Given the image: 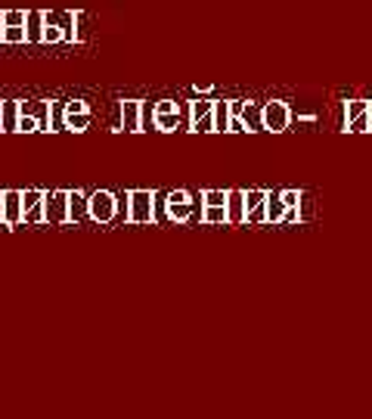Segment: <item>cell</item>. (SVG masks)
Here are the masks:
<instances>
[{
    "instance_id": "6da1fadb",
    "label": "cell",
    "mask_w": 372,
    "mask_h": 419,
    "mask_svg": "<svg viewBox=\"0 0 372 419\" xmlns=\"http://www.w3.org/2000/svg\"><path fill=\"white\" fill-rule=\"evenodd\" d=\"M68 193L72 190H56V193H47L43 199V224H72V202H68Z\"/></svg>"
},
{
    "instance_id": "7a4b0ae2",
    "label": "cell",
    "mask_w": 372,
    "mask_h": 419,
    "mask_svg": "<svg viewBox=\"0 0 372 419\" xmlns=\"http://www.w3.org/2000/svg\"><path fill=\"white\" fill-rule=\"evenodd\" d=\"M124 196H127V224H149L155 218V193L130 190Z\"/></svg>"
},
{
    "instance_id": "3957f363",
    "label": "cell",
    "mask_w": 372,
    "mask_h": 419,
    "mask_svg": "<svg viewBox=\"0 0 372 419\" xmlns=\"http://www.w3.org/2000/svg\"><path fill=\"white\" fill-rule=\"evenodd\" d=\"M118 214V199L109 190H96L93 196H87V218L96 224H112Z\"/></svg>"
},
{
    "instance_id": "277c9868",
    "label": "cell",
    "mask_w": 372,
    "mask_h": 419,
    "mask_svg": "<svg viewBox=\"0 0 372 419\" xmlns=\"http://www.w3.org/2000/svg\"><path fill=\"white\" fill-rule=\"evenodd\" d=\"M289 119H291L289 106H285V103H279V100L267 103L264 112H260V125H264L267 131H273V134L285 131V127H289Z\"/></svg>"
},
{
    "instance_id": "5b68a950",
    "label": "cell",
    "mask_w": 372,
    "mask_h": 419,
    "mask_svg": "<svg viewBox=\"0 0 372 419\" xmlns=\"http://www.w3.org/2000/svg\"><path fill=\"white\" fill-rule=\"evenodd\" d=\"M25 221V205L19 190H3V227H19Z\"/></svg>"
},
{
    "instance_id": "8992f818",
    "label": "cell",
    "mask_w": 372,
    "mask_h": 419,
    "mask_svg": "<svg viewBox=\"0 0 372 419\" xmlns=\"http://www.w3.org/2000/svg\"><path fill=\"white\" fill-rule=\"evenodd\" d=\"M121 131H127V134L143 131V103L140 100H124L121 103Z\"/></svg>"
},
{
    "instance_id": "52a82bcc",
    "label": "cell",
    "mask_w": 372,
    "mask_h": 419,
    "mask_svg": "<svg viewBox=\"0 0 372 419\" xmlns=\"http://www.w3.org/2000/svg\"><path fill=\"white\" fill-rule=\"evenodd\" d=\"M43 199H47L43 190H25L22 193L25 221H31V224H43Z\"/></svg>"
},
{
    "instance_id": "ba28073f",
    "label": "cell",
    "mask_w": 372,
    "mask_h": 419,
    "mask_svg": "<svg viewBox=\"0 0 372 419\" xmlns=\"http://www.w3.org/2000/svg\"><path fill=\"white\" fill-rule=\"evenodd\" d=\"M152 125L158 127V131H174V127H177V103L161 100L152 112Z\"/></svg>"
},
{
    "instance_id": "9c48e42d",
    "label": "cell",
    "mask_w": 372,
    "mask_h": 419,
    "mask_svg": "<svg viewBox=\"0 0 372 419\" xmlns=\"http://www.w3.org/2000/svg\"><path fill=\"white\" fill-rule=\"evenodd\" d=\"M192 131H214V103H202L192 106Z\"/></svg>"
},
{
    "instance_id": "30bf717a",
    "label": "cell",
    "mask_w": 372,
    "mask_h": 419,
    "mask_svg": "<svg viewBox=\"0 0 372 419\" xmlns=\"http://www.w3.org/2000/svg\"><path fill=\"white\" fill-rule=\"evenodd\" d=\"M245 218H248L245 193H242V190H229V196H227V221H229V224H242Z\"/></svg>"
},
{
    "instance_id": "8fae6325",
    "label": "cell",
    "mask_w": 372,
    "mask_h": 419,
    "mask_svg": "<svg viewBox=\"0 0 372 419\" xmlns=\"http://www.w3.org/2000/svg\"><path fill=\"white\" fill-rule=\"evenodd\" d=\"M289 212H291V208L285 205L282 193H279V196L267 193V205H264V221H270V224H279V221H285V218H289Z\"/></svg>"
},
{
    "instance_id": "7c38bea8",
    "label": "cell",
    "mask_w": 372,
    "mask_h": 419,
    "mask_svg": "<svg viewBox=\"0 0 372 419\" xmlns=\"http://www.w3.org/2000/svg\"><path fill=\"white\" fill-rule=\"evenodd\" d=\"M43 25H47V13L43 10H31L25 32H28V44H43Z\"/></svg>"
},
{
    "instance_id": "4fadbf2b",
    "label": "cell",
    "mask_w": 372,
    "mask_h": 419,
    "mask_svg": "<svg viewBox=\"0 0 372 419\" xmlns=\"http://www.w3.org/2000/svg\"><path fill=\"white\" fill-rule=\"evenodd\" d=\"M62 125H65L68 131L81 134L90 127V112H65V109H62Z\"/></svg>"
},
{
    "instance_id": "5bb4252c",
    "label": "cell",
    "mask_w": 372,
    "mask_h": 419,
    "mask_svg": "<svg viewBox=\"0 0 372 419\" xmlns=\"http://www.w3.org/2000/svg\"><path fill=\"white\" fill-rule=\"evenodd\" d=\"M192 212H196V205H192L189 199L186 202H177V199H167V214H171L177 224H183V221L192 218Z\"/></svg>"
},
{
    "instance_id": "9a60e30c",
    "label": "cell",
    "mask_w": 372,
    "mask_h": 419,
    "mask_svg": "<svg viewBox=\"0 0 372 419\" xmlns=\"http://www.w3.org/2000/svg\"><path fill=\"white\" fill-rule=\"evenodd\" d=\"M233 119V103H214V131H229Z\"/></svg>"
},
{
    "instance_id": "2e32d148",
    "label": "cell",
    "mask_w": 372,
    "mask_h": 419,
    "mask_svg": "<svg viewBox=\"0 0 372 419\" xmlns=\"http://www.w3.org/2000/svg\"><path fill=\"white\" fill-rule=\"evenodd\" d=\"M0 121H3V131H6V134L16 131V125H19V100L3 103V112H0Z\"/></svg>"
},
{
    "instance_id": "e0dca14e",
    "label": "cell",
    "mask_w": 372,
    "mask_h": 419,
    "mask_svg": "<svg viewBox=\"0 0 372 419\" xmlns=\"http://www.w3.org/2000/svg\"><path fill=\"white\" fill-rule=\"evenodd\" d=\"M202 221H205V224H229V221H227V205H205L202 208Z\"/></svg>"
},
{
    "instance_id": "ac0fdd59",
    "label": "cell",
    "mask_w": 372,
    "mask_h": 419,
    "mask_svg": "<svg viewBox=\"0 0 372 419\" xmlns=\"http://www.w3.org/2000/svg\"><path fill=\"white\" fill-rule=\"evenodd\" d=\"M68 202H72V224H74L78 218H84V214H87V199H84V193L74 190V193H68Z\"/></svg>"
},
{
    "instance_id": "d6986e66",
    "label": "cell",
    "mask_w": 372,
    "mask_h": 419,
    "mask_svg": "<svg viewBox=\"0 0 372 419\" xmlns=\"http://www.w3.org/2000/svg\"><path fill=\"white\" fill-rule=\"evenodd\" d=\"M22 41H28L25 25H6L3 28V44H22Z\"/></svg>"
},
{
    "instance_id": "ffe728a7",
    "label": "cell",
    "mask_w": 372,
    "mask_h": 419,
    "mask_svg": "<svg viewBox=\"0 0 372 419\" xmlns=\"http://www.w3.org/2000/svg\"><path fill=\"white\" fill-rule=\"evenodd\" d=\"M16 131H19V134H34V131H41V121H37L34 115H22V112H19Z\"/></svg>"
},
{
    "instance_id": "44dd1931",
    "label": "cell",
    "mask_w": 372,
    "mask_h": 419,
    "mask_svg": "<svg viewBox=\"0 0 372 419\" xmlns=\"http://www.w3.org/2000/svg\"><path fill=\"white\" fill-rule=\"evenodd\" d=\"M28 13L25 10H3V25H25Z\"/></svg>"
},
{
    "instance_id": "7402d4cb",
    "label": "cell",
    "mask_w": 372,
    "mask_h": 419,
    "mask_svg": "<svg viewBox=\"0 0 372 419\" xmlns=\"http://www.w3.org/2000/svg\"><path fill=\"white\" fill-rule=\"evenodd\" d=\"M227 196L229 193H220V190H205L202 202H205V205H227Z\"/></svg>"
},
{
    "instance_id": "603a6c76",
    "label": "cell",
    "mask_w": 372,
    "mask_h": 419,
    "mask_svg": "<svg viewBox=\"0 0 372 419\" xmlns=\"http://www.w3.org/2000/svg\"><path fill=\"white\" fill-rule=\"evenodd\" d=\"M366 112H369V103H366V100H353V103H347V121L360 119V115H366Z\"/></svg>"
},
{
    "instance_id": "cb8c5ba5",
    "label": "cell",
    "mask_w": 372,
    "mask_h": 419,
    "mask_svg": "<svg viewBox=\"0 0 372 419\" xmlns=\"http://www.w3.org/2000/svg\"><path fill=\"white\" fill-rule=\"evenodd\" d=\"M369 121H372V112H366V115H360V119L347 121V131H369Z\"/></svg>"
},
{
    "instance_id": "d4e9b609",
    "label": "cell",
    "mask_w": 372,
    "mask_h": 419,
    "mask_svg": "<svg viewBox=\"0 0 372 419\" xmlns=\"http://www.w3.org/2000/svg\"><path fill=\"white\" fill-rule=\"evenodd\" d=\"M65 112H90V106L84 100H72V103H65Z\"/></svg>"
},
{
    "instance_id": "484cf974",
    "label": "cell",
    "mask_w": 372,
    "mask_h": 419,
    "mask_svg": "<svg viewBox=\"0 0 372 419\" xmlns=\"http://www.w3.org/2000/svg\"><path fill=\"white\" fill-rule=\"evenodd\" d=\"M0 224H3V193H0Z\"/></svg>"
},
{
    "instance_id": "4316f807",
    "label": "cell",
    "mask_w": 372,
    "mask_h": 419,
    "mask_svg": "<svg viewBox=\"0 0 372 419\" xmlns=\"http://www.w3.org/2000/svg\"><path fill=\"white\" fill-rule=\"evenodd\" d=\"M3 28H6L3 25V13H0V41H3Z\"/></svg>"
},
{
    "instance_id": "83f0119b",
    "label": "cell",
    "mask_w": 372,
    "mask_h": 419,
    "mask_svg": "<svg viewBox=\"0 0 372 419\" xmlns=\"http://www.w3.org/2000/svg\"><path fill=\"white\" fill-rule=\"evenodd\" d=\"M0 112H3V103H0Z\"/></svg>"
},
{
    "instance_id": "f1b7e54d",
    "label": "cell",
    "mask_w": 372,
    "mask_h": 419,
    "mask_svg": "<svg viewBox=\"0 0 372 419\" xmlns=\"http://www.w3.org/2000/svg\"><path fill=\"white\" fill-rule=\"evenodd\" d=\"M0 131H3V121H0Z\"/></svg>"
}]
</instances>
